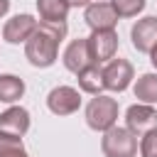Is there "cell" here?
I'll list each match as a JSON object with an SVG mask.
<instances>
[{
  "instance_id": "1",
  "label": "cell",
  "mask_w": 157,
  "mask_h": 157,
  "mask_svg": "<svg viewBox=\"0 0 157 157\" xmlns=\"http://www.w3.org/2000/svg\"><path fill=\"white\" fill-rule=\"evenodd\" d=\"M69 27L66 22L54 25V22H39L32 37L25 42V56L32 66L37 69H49L56 56H59V44L64 42Z\"/></svg>"
},
{
  "instance_id": "2",
  "label": "cell",
  "mask_w": 157,
  "mask_h": 157,
  "mask_svg": "<svg viewBox=\"0 0 157 157\" xmlns=\"http://www.w3.org/2000/svg\"><path fill=\"white\" fill-rule=\"evenodd\" d=\"M118 113H120L118 101L101 93V96H93L88 101V105H86V123H88L91 130L105 132V130H110L118 123Z\"/></svg>"
},
{
  "instance_id": "3",
  "label": "cell",
  "mask_w": 157,
  "mask_h": 157,
  "mask_svg": "<svg viewBox=\"0 0 157 157\" xmlns=\"http://www.w3.org/2000/svg\"><path fill=\"white\" fill-rule=\"evenodd\" d=\"M101 150L105 157H135L137 155V137L120 125H113L101 137Z\"/></svg>"
},
{
  "instance_id": "4",
  "label": "cell",
  "mask_w": 157,
  "mask_h": 157,
  "mask_svg": "<svg viewBox=\"0 0 157 157\" xmlns=\"http://www.w3.org/2000/svg\"><path fill=\"white\" fill-rule=\"evenodd\" d=\"M88 39V52H91V61L93 64H108L110 59H115L118 52V32L115 29H96L91 32Z\"/></svg>"
},
{
  "instance_id": "5",
  "label": "cell",
  "mask_w": 157,
  "mask_h": 157,
  "mask_svg": "<svg viewBox=\"0 0 157 157\" xmlns=\"http://www.w3.org/2000/svg\"><path fill=\"white\" fill-rule=\"evenodd\" d=\"M47 108L54 115H71L81 108V93L74 86H54L47 96Z\"/></svg>"
},
{
  "instance_id": "6",
  "label": "cell",
  "mask_w": 157,
  "mask_h": 157,
  "mask_svg": "<svg viewBox=\"0 0 157 157\" xmlns=\"http://www.w3.org/2000/svg\"><path fill=\"white\" fill-rule=\"evenodd\" d=\"M125 128L135 137L145 135L147 130H155L157 128V108L147 105V103H132L125 110Z\"/></svg>"
},
{
  "instance_id": "7",
  "label": "cell",
  "mask_w": 157,
  "mask_h": 157,
  "mask_svg": "<svg viewBox=\"0 0 157 157\" xmlns=\"http://www.w3.org/2000/svg\"><path fill=\"white\" fill-rule=\"evenodd\" d=\"M135 78V69L128 59H110L105 66H103V81H105V88L108 91H115V93H123L130 81Z\"/></svg>"
},
{
  "instance_id": "8",
  "label": "cell",
  "mask_w": 157,
  "mask_h": 157,
  "mask_svg": "<svg viewBox=\"0 0 157 157\" xmlns=\"http://www.w3.org/2000/svg\"><path fill=\"white\" fill-rule=\"evenodd\" d=\"M83 20H86V25L91 27V32H96V29H115V25H118L120 17L115 15V10H113L110 2L98 0V2L86 5Z\"/></svg>"
},
{
  "instance_id": "9",
  "label": "cell",
  "mask_w": 157,
  "mask_h": 157,
  "mask_svg": "<svg viewBox=\"0 0 157 157\" xmlns=\"http://www.w3.org/2000/svg\"><path fill=\"white\" fill-rule=\"evenodd\" d=\"M37 20L32 17V15H27V12H22V15H15V17H10L7 22H5V27H2V39L7 42V44H25L29 37H32V32L37 29Z\"/></svg>"
},
{
  "instance_id": "10",
  "label": "cell",
  "mask_w": 157,
  "mask_h": 157,
  "mask_svg": "<svg viewBox=\"0 0 157 157\" xmlns=\"http://www.w3.org/2000/svg\"><path fill=\"white\" fill-rule=\"evenodd\" d=\"M130 39H132V47L142 54H150L152 47L157 44V17L147 15L142 20H137L130 29Z\"/></svg>"
},
{
  "instance_id": "11",
  "label": "cell",
  "mask_w": 157,
  "mask_h": 157,
  "mask_svg": "<svg viewBox=\"0 0 157 157\" xmlns=\"http://www.w3.org/2000/svg\"><path fill=\"white\" fill-rule=\"evenodd\" d=\"M29 110L22 105H10L7 110L0 113V132L2 135H12V137H22L29 130Z\"/></svg>"
},
{
  "instance_id": "12",
  "label": "cell",
  "mask_w": 157,
  "mask_h": 157,
  "mask_svg": "<svg viewBox=\"0 0 157 157\" xmlns=\"http://www.w3.org/2000/svg\"><path fill=\"white\" fill-rule=\"evenodd\" d=\"M61 61H64V66H66L69 71H74V74H78L81 69H86L88 64H93V61H91V52H88V39H86V37H78V39L69 42V47H66L64 54H61Z\"/></svg>"
},
{
  "instance_id": "13",
  "label": "cell",
  "mask_w": 157,
  "mask_h": 157,
  "mask_svg": "<svg viewBox=\"0 0 157 157\" xmlns=\"http://www.w3.org/2000/svg\"><path fill=\"white\" fill-rule=\"evenodd\" d=\"M78 78V88L83 93H91V96H101L105 91V81H103V66L98 64H88L86 69H81L76 74Z\"/></svg>"
},
{
  "instance_id": "14",
  "label": "cell",
  "mask_w": 157,
  "mask_h": 157,
  "mask_svg": "<svg viewBox=\"0 0 157 157\" xmlns=\"http://www.w3.org/2000/svg\"><path fill=\"white\" fill-rule=\"evenodd\" d=\"M69 10L71 7H69L66 0H37V12H39V20L42 22L61 25V22H66Z\"/></svg>"
},
{
  "instance_id": "15",
  "label": "cell",
  "mask_w": 157,
  "mask_h": 157,
  "mask_svg": "<svg viewBox=\"0 0 157 157\" xmlns=\"http://www.w3.org/2000/svg\"><path fill=\"white\" fill-rule=\"evenodd\" d=\"M25 96V81L15 74H0V103H17Z\"/></svg>"
},
{
  "instance_id": "16",
  "label": "cell",
  "mask_w": 157,
  "mask_h": 157,
  "mask_svg": "<svg viewBox=\"0 0 157 157\" xmlns=\"http://www.w3.org/2000/svg\"><path fill=\"white\" fill-rule=\"evenodd\" d=\"M135 98L140 103H157V71H150V74H142L137 81H135Z\"/></svg>"
},
{
  "instance_id": "17",
  "label": "cell",
  "mask_w": 157,
  "mask_h": 157,
  "mask_svg": "<svg viewBox=\"0 0 157 157\" xmlns=\"http://www.w3.org/2000/svg\"><path fill=\"white\" fill-rule=\"evenodd\" d=\"M0 157H29L22 137H12V135H2L0 132Z\"/></svg>"
},
{
  "instance_id": "18",
  "label": "cell",
  "mask_w": 157,
  "mask_h": 157,
  "mask_svg": "<svg viewBox=\"0 0 157 157\" xmlns=\"http://www.w3.org/2000/svg\"><path fill=\"white\" fill-rule=\"evenodd\" d=\"M118 17H137L145 10V0H110Z\"/></svg>"
},
{
  "instance_id": "19",
  "label": "cell",
  "mask_w": 157,
  "mask_h": 157,
  "mask_svg": "<svg viewBox=\"0 0 157 157\" xmlns=\"http://www.w3.org/2000/svg\"><path fill=\"white\" fill-rule=\"evenodd\" d=\"M140 157H157V128L140 135Z\"/></svg>"
},
{
  "instance_id": "20",
  "label": "cell",
  "mask_w": 157,
  "mask_h": 157,
  "mask_svg": "<svg viewBox=\"0 0 157 157\" xmlns=\"http://www.w3.org/2000/svg\"><path fill=\"white\" fill-rule=\"evenodd\" d=\"M10 12V0H0V17H5Z\"/></svg>"
},
{
  "instance_id": "21",
  "label": "cell",
  "mask_w": 157,
  "mask_h": 157,
  "mask_svg": "<svg viewBox=\"0 0 157 157\" xmlns=\"http://www.w3.org/2000/svg\"><path fill=\"white\" fill-rule=\"evenodd\" d=\"M69 2V7H86L88 5V0H66Z\"/></svg>"
},
{
  "instance_id": "22",
  "label": "cell",
  "mask_w": 157,
  "mask_h": 157,
  "mask_svg": "<svg viewBox=\"0 0 157 157\" xmlns=\"http://www.w3.org/2000/svg\"><path fill=\"white\" fill-rule=\"evenodd\" d=\"M150 64L155 66V71H157V44L152 47V52H150Z\"/></svg>"
},
{
  "instance_id": "23",
  "label": "cell",
  "mask_w": 157,
  "mask_h": 157,
  "mask_svg": "<svg viewBox=\"0 0 157 157\" xmlns=\"http://www.w3.org/2000/svg\"><path fill=\"white\" fill-rule=\"evenodd\" d=\"M91 2H98V0H88V5H91Z\"/></svg>"
}]
</instances>
